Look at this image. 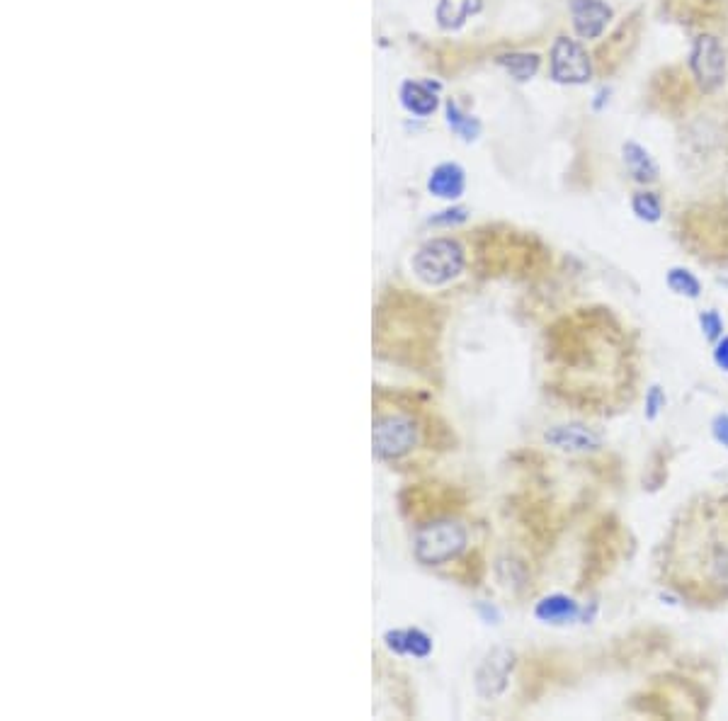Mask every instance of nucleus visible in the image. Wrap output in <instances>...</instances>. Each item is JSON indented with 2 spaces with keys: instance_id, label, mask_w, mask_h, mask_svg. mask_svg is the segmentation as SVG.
Here are the masks:
<instances>
[{
  "instance_id": "obj_1",
  "label": "nucleus",
  "mask_w": 728,
  "mask_h": 721,
  "mask_svg": "<svg viewBox=\"0 0 728 721\" xmlns=\"http://www.w3.org/2000/svg\"><path fill=\"white\" fill-rule=\"evenodd\" d=\"M559 391L588 413H614L636 396V345L607 309H585L554 328Z\"/></svg>"
},
{
  "instance_id": "obj_2",
  "label": "nucleus",
  "mask_w": 728,
  "mask_h": 721,
  "mask_svg": "<svg viewBox=\"0 0 728 721\" xmlns=\"http://www.w3.org/2000/svg\"><path fill=\"white\" fill-rule=\"evenodd\" d=\"M656 576L699 610L728 605V491L699 493L682 505L658 544Z\"/></svg>"
},
{
  "instance_id": "obj_3",
  "label": "nucleus",
  "mask_w": 728,
  "mask_h": 721,
  "mask_svg": "<svg viewBox=\"0 0 728 721\" xmlns=\"http://www.w3.org/2000/svg\"><path fill=\"white\" fill-rule=\"evenodd\" d=\"M469 544V532L457 520L428 522L415 535V559L425 566H442L457 559Z\"/></svg>"
},
{
  "instance_id": "obj_4",
  "label": "nucleus",
  "mask_w": 728,
  "mask_h": 721,
  "mask_svg": "<svg viewBox=\"0 0 728 721\" xmlns=\"http://www.w3.org/2000/svg\"><path fill=\"white\" fill-rule=\"evenodd\" d=\"M415 277L428 287H442L462 275L466 265L464 248L454 238H435L428 241L411 260Z\"/></svg>"
},
{
  "instance_id": "obj_5",
  "label": "nucleus",
  "mask_w": 728,
  "mask_h": 721,
  "mask_svg": "<svg viewBox=\"0 0 728 721\" xmlns=\"http://www.w3.org/2000/svg\"><path fill=\"white\" fill-rule=\"evenodd\" d=\"M690 68L702 93H714V90H719L726 81V71H728L724 44H721L714 34H702V37H697L695 47H692L690 54Z\"/></svg>"
},
{
  "instance_id": "obj_6",
  "label": "nucleus",
  "mask_w": 728,
  "mask_h": 721,
  "mask_svg": "<svg viewBox=\"0 0 728 721\" xmlns=\"http://www.w3.org/2000/svg\"><path fill=\"white\" fill-rule=\"evenodd\" d=\"M551 78L563 85H583L593 76V64L578 39L556 37L551 44Z\"/></svg>"
},
{
  "instance_id": "obj_7",
  "label": "nucleus",
  "mask_w": 728,
  "mask_h": 721,
  "mask_svg": "<svg viewBox=\"0 0 728 721\" xmlns=\"http://www.w3.org/2000/svg\"><path fill=\"white\" fill-rule=\"evenodd\" d=\"M418 445V425L408 416H384L374 423V452L379 459H401Z\"/></svg>"
},
{
  "instance_id": "obj_8",
  "label": "nucleus",
  "mask_w": 728,
  "mask_h": 721,
  "mask_svg": "<svg viewBox=\"0 0 728 721\" xmlns=\"http://www.w3.org/2000/svg\"><path fill=\"white\" fill-rule=\"evenodd\" d=\"M571 20L578 37L593 42L610 25L612 8L605 0H571Z\"/></svg>"
},
{
  "instance_id": "obj_9",
  "label": "nucleus",
  "mask_w": 728,
  "mask_h": 721,
  "mask_svg": "<svg viewBox=\"0 0 728 721\" xmlns=\"http://www.w3.org/2000/svg\"><path fill=\"white\" fill-rule=\"evenodd\" d=\"M510 668H513V654L505 649L493 651L491 656L483 661L479 668V675H476V688L483 697H498L500 692L508 685Z\"/></svg>"
},
{
  "instance_id": "obj_10",
  "label": "nucleus",
  "mask_w": 728,
  "mask_h": 721,
  "mask_svg": "<svg viewBox=\"0 0 728 721\" xmlns=\"http://www.w3.org/2000/svg\"><path fill=\"white\" fill-rule=\"evenodd\" d=\"M544 440L549 442L551 447H556V450L573 454L595 452L602 447L600 435L593 433L590 428H583V425H556V428H551L549 433L544 435Z\"/></svg>"
},
{
  "instance_id": "obj_11",
  "label": "nucleus",
  "mask_w": 728,
  "mask_h": 721,
  "mask_svg": "<svg viewBox=\"0 0 728 721\" xmlns=\"http://www.w3.org/2000/svg\"><path fill=\"white\" fill-rule=\"evenodd\" d=\"M466 187V173L462 166L457 163H442L432 170L430 180H428V190L435 197H442V200H457L462 197Z\"/></svg>"
},
{
  "instance_id": "obj_12",
  "label": "nucleus",
  "mask_w": 728,
  "mask_h": 721,
  "mask_svg": "<svg viewBox=\"0 0 728 721\" xmlns=\"http://www.w3.org/2000/svg\"><path fill=\"white\" fill-rule=\"evenodd\" d=\"M622 156L624 163H627L631 178H634L636 183L641 185L656 183L661 170H658V163L653 161V156L644 149V146L636 144V141H627V144L622 146Z\"/></svg>"
},
{
  "instance_id": "obj_13",
  "label": "nucleus",
  "mask_w": 728,
  "mask_h": 721,
  "mask_svg": "<svg viewBox=\"0 0 728 721\" xmlns=\"http://www.w3.org/2000/svg\"><path fill=\"white\" fill-rule=\"evenodd\" d=\"M384 641L396 654H408L415 658L430 656L432 651V639L423 629H394V632H386Z\"/></svg>"
},
{
  "instance_id": "obj_14",
  "label": "nucleus",
  "mask_w": 728,
  "mask_h": 721,
  "mask_svg": "<svg viewBox=\"0 0 728 721\" xmlns=\"http://www.w3.org/2000/svg\"><path fill=\"white\" fill-rule=\"evenodd\" d=\"M483 8V0H440L437 5V25L442 30L454 32L464 25L469 17H474Z\"/></svg>"
},
{
  "instance_id": "obj_15",
  "label": "nucleus",
  "mask_w": 728,
  "mask_h": 721,
  "mask_svg": "<svg viewBox=\"0 0 728 721\" xmlns=\"http://www.w3.org/2000/svg\"><path fill=\"white\" fill-rule=\"evenodd\" d=\"M401 100H403V105H406V110H411L413 115H420V117L432 115V112L437 110V95L423 83L403 85Z\"/></svg>"
},
{
  "instance_id": "obj_16",
  "label": "nucleus",
  "mask_w": 728,
  "mask_h": 721,
  "mask_svg": "<svg viewBox=\"0 0 728 721\" xmlns=\"http://www.w3.org/2000/svg\"><path fill=\"white\" fill-rule=\"evenodd\" d=\"M576 615H578V605L573 603L571 598H566V595H551V598L542 600L537 607L539 620L551 624H566L576 620Z\"/></svg>"
},
{
  "instance_id": "obj_17",
  "label": "nucleus",
  "mask_w": 728,
  "mask_h": 721,
  "mask_svg": "<svg viewBox=\"0 0 728 721\" xmlns=\"http://www.w3.org/2000/svg\"><path fill=\"white\" fill-rule=\"evenodd\" d=\"M498 64L515 78V81L525 83L530 81L534 73L539 71V56L537 54H525V51H515V54H503L498 56Z\"/></svg>"
},
{
  "instance_id": "obj_18",
  "label": "nucleus",
  "mask_w": 728,
  "mask_h": 721,
  "mask_svg": "<svg viewBox=\"0 0 728 721\" xmlns=\"http://www.w3.org/2000/svg\"><path fill=\"white\" fill-rule=\"evenodd\" d=\"M665 282H668V287L673 289L675 294H680V297L697 299L699 294H702V282H699L697 277L692 275L690 270H685V268L670 270L668 277H665Z\"/></svg>"
},
{
  "instance_id": "obj_19",
  "label": "nucleus",
  "mask_w": 728,
  "mask_h": 721,
  "mask_svg": "<svg viewBox=\"0 0 728 721\" xmlns=\"http://www.w3.org/2000/svg\"><path fill=\"white\" fill-rule=\"evenodd\" d=\"M631 209H634V214L639 217L641 221H648V224H656V221H661V214H663V204H661V197L656 195V192H636L634 200H631Z\"/></svg>"
},
{
  "instance_id": "obj_20",
  "label": "nucleus",
  "mask_w": 728,
  "mask_h": 721,
  "mask_svg": "<svg viewBox=\"0 0 728 721\" xmlns=\"http://www.w3.org/2000/svg\"><path fill=\"white\" fill-rule=\"evenodd\" d=\"M447 122H449V127H452L459 136H464L466 141L476 139V134H479V129H481L479 122L471 117H466L464 112L454 105V102H449L447 105Z\"/></svg>"
},
{
  "instance_id": "obj_21",
  "label": "nucleus",
  "mask_w": 728,
  "mask_h": 721,
  "mask_svg": "<svg viewBox=\"0 0 728 721\" xmlns=\"http://www.w3.org/2000/svg\"><path fill=\"white\" fill-rule=\"evenodd\" d=\"M699 323H702L704 338L712 340V343L724 336V321H721L719 311H704V314L699 316Z\"/></svg>"
},
{
  "instance_id": "obj_22",
  "label": "nucleus",
  "mask_w": 728,
  "mask_h": 721,
  "mask_svg": "<svg viewBox=\"0 0 728 721\" xmlns=\"http://www.w3.org/2000/svg\"><path fill=\"white\" fill-rule=\"evenodd\" d=\"M714 360H716V365H719L721 372H728V336L721 338L719 345H716Z\"/></svg>"
},
{
  "instance_id": "obj_23",
  "label": "nucleus",
  "mask_w": 728,
  "mask_h": 721,
  "mask_svg": "<svg viewBox=\"0 0 728 721\" xmlns=\"http://www.w3.org/2000/svg\"><path fill=\"white\" fill-rule=\"evenodd\" d=\"M714 437L721 442V445L728 447V416H719L714 420Z\"/></svg>"
},
{
  "instance_id": "obj_24",
  "label": "nucleus",
  "mask_w": 728,
  "mask_h": 721,
  "mask_svg": "<svg viewBox=\"0 0 728 721\" xmlns=\"http://www.w3.org/2000/svg\"><path fill=\"white\" fill-rule=\"evenodd\" d=\"M447 217H435L432 224H459V221L466 219L464 209H452V212H445Z\"/></svg>"
},
{
  "instance_id": "obj_25",
  "label": "nucleus",
  "mask_w": 728,
  "mask_h": 721,
  "mask_svg": "<svg viewBox=\"0 0 728 721\" xmlns=\"http://www.w3.org/2000/svg\"><path fill=\"white\" fill-rule=\"evenodd\" d=\"M661 403H663V396H661V389H658V386H653V391H651V401H648V406H651V411H648V416H656V411H658V406H661Z\"/></svg>"
}]
</instances>
